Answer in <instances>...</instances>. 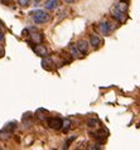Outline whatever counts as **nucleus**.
Listing matches in <instances>:
<instances>
[{"mask_svg":"<svg viewBox=\"0 0 140 150\" xmlns=\"http://www.w3.org/2000/svg\"><path fill=\"white\" fill-rule=\"evenodd\" d=\"M30 15H32V19L34 20V23L37 24H44L49 20V14L44 10H33Z\"/></svg>","mask_w":140,"mask_h":150,"instance_id":"f257e3e1","label":"nucleus"},{"mask_svg":"<svg viewBox=\"0 0 140 150\" xmlns=\"http://www.w3.org/2000/svg\"><path fill=\"white\" fill-rule=\"evenodd\" d=\"M47 124L53 130L62 129V119H59V117H47Z\"/></svg>","mask_w":140,"mask_h":150,"instance_id":"f03ea898","label":"nucleus"},{"mask_svg":"<svg viewBox=\"0 0 140 150\" xmlns=\"http://www.w3.org/2000/svg\"><path fill=\"white\" fill-rule=\"evenodd\" d=\"M112 16H114V19H116L117 22H120V23H124V22H125V19H126L125 11L119 10L116 6H115L114 9H112Z\"/></svg>","mask_w":140,"mask_h":150,"instance_id":"7ed1b4c3","label":"nucleus"},{"mask_svg":"<svg viewBox=\"0 0 140 150\" xmlns=\"http://www.w3.org/2000/svg\"><path fill=\"white\" fill-rule=\"evenodd\" d=\"M100 30H101V33L104 35H109L110 33H111V30H112V25H111V23L110 22H102L101 24H100Z\"/></svg>","mask_w":140,"mask_h":150,"instance_id":"20e7f679","label":"nucleus"},{"mask_svg":"<svg viewBox=\"0 0 140 150\" xmlns=\"http://www.w3.org/2000/svg\"><path fill=\"white\" fill-rule=\"evenodd\" d=\"M92 137H95L98 143L100 144H102V143H105V140H106V132H105V130H98V131H96V132H92Z\"/></svg>","mask_w":140,"mask_h":150,"instance_id":"39448f33","label":"nucleus"},{"mask_svg":"<svg viewBox=\"0 0 140 150\" xmlns=\"http://www.w3.org/2000/svg\"><path fill=\"white\" fill-rule=\"evenodd\" d=\"M33 49H34V52L37 53V56H39V57H47V48L44 47L43 44L34 45Z\"/></svg>","mask_w":140,"mask_h":150,"instance_id":"423d86ee","label":"nucleus"},{"mask_svg":"<svg viewBox=\"0 0 140 150\" xmlns=\"http://www.w3.org/2000/svg\"><path fill=\"white\" fill-rule=\"evenodd\" d=\"M59 5V0H46L44 3V8L47 10H54L56 8H58Z\"/></svg>","mask_w":140,"mask_h":150,"instance_id":"0eeeda50","label":"nucleus"},{"mask_svg":"<svg viewBox=\"0 0 140 150\" xmlns=\"http://www.w3.org/2000/svg\"><path fill=\"white\" fill-rule=\"evenodd\" d=\"M90 43H91V45L93 48H98L102 44V40H101V38L98 35L92 34L91 37H90Z\"/></svg>","mask_w":140,"mask_h":150,"instance_id":"6e6552de","label":"nucleus"},{"mask_svg":"<svg viewBox=\"0 0 140 150\" xmlns=\"http://www.w3.org/2000/svg\"><path fill=\"white\" fill-rule=\"evenodd\" d=\"M76 47H77L78 51H80L81 54H85V53L87 52V49H88V43H87L86 40H80V42L77 43Z\"/></svg>","mask_w":140,"mask_h":150,"instance_id":"1a4fd4ad","label":"nucleus"},{"mask_svg":"<svg viewBox=\"0 0 140 150\" xmlns=\"http://www.w3.org/2000/svg\"><path fill=\"white\" fill-rule=\"evenodd\" d=\"M16 129V122H9V124H6L5 125V127H4V130L5 131H8V132H13L14 130Z\"/></svg>","mask_w":140,"mask_h":150,"instance_id":"9d476101","label":"nucleus"},{"mask_svg":"<svg viewBox=\"0 0 140 150\" xmlns=\"http://www.w3.org/2000/svg\"><path fill=\"white\" fill-rule=\"evenodd\" d=\"M71 125H72V121L69 119H66V120H62V127L64 131H67L71 129Z\"/></svg>","mask_w":140,"mask_h":150,"instance_id":"9b49d317","label":"nucleus"},{"mask_svg":"<svg viewBox=\"0 0 140 150\" xmlns=\"http://www.w3.org/2000/svg\"><path fill=\"white\" fill-rule=\"evenodd\" d=\"M32 37H33V40L37 42V43H42V40H43V38H44L42 33H35V34H33Z\"/></svg>","mask_w":140,"mask_h":150,"instance_id":"f8f14e48","label":"nucleus"},{"mask_svg":"<svg viewBox=\"0 0 140 150\" xmlns=\"http://www.w3.org/2000/svg\"><path fill=\"white\" fill-rule=\"evenodd\" d=\"M46 58V57H44ZM53 64V62H52V59H43V62H42V66H43V68H48L49 66H52Z\"/></svg>","mask_w":140,"mask_h":150,"instance_id":"ddd939ff","label":"nucleus"},{"mask_svg":"<svg viewBox=\"0 0 140 150\" xmlns=\"http://www.w3.org/2000/svg\"><path fill=\"white\" fill-rule=\"evenodd\" d=\"M71 54L73 57H78V56H80V51L77 49L76 45H72V47H71Z\"/></svg>","mask_w":140,"mask_h":150,"instance_id":"4468645a","label":"nucleus"},{"mask_svg":"<svg viewBox=\"0 0 140 150\" xmlns=\"http://www.w3.org/2000/svg\"><path fill=\"white\" fill-rule=\"evenodd\" d=\"M18 4H19L20 6L25 8V6H28L30 4V0H18Z\"/></svg>","mask_w":140,"mask_h":150,"instance_id":"2eb2a0df","label":"nucleus"},{"mask_svg":"<svg viewBox=\"0 0 140 150\" xmlns=\"http://www.w3.org/2000/svg\"><path fill=\"white\" fill-rule=\"evenodd\" d=\"M75 139H76V136H71V137H69V139L67 140V143H66V144H64V146H63V148H64V149H67V148L69 146V145H71V144H72V141H73V140H75Z\"/></svg>","mask_w":140,"mask_h":150,"instance_id":"dca6fc26","label":"nucleus"},{"mask_svg":"<svg viewBox=\"0 0 140 150\" xmlns=\"http://www.w3.org/2000/svg\"><path fill=\"white\" fill-rule=\"evenodd\" d=\"M97 124H98V121H97V120L91 119V120H90V121H88V126H90V127H95V126H96Z\"/></svg>","mask_w":140,"mask_h":150,"instance_id":"f3484780","label":"nucleus"},{"mask_svg":"<svg viewBox=\"0 0 140 150\" xmlns=\"http://www.w3.org/2000/svg\"><path fill=\"white\" fill-rule=\"evenodd\" d=\"M88 149H101L100 145H91V146H88Z\"/></svg>","mask_w":140,"mask_h":150,"instance_id":"a211bd4d","label":"nucleus"},{"mask_svg":"<svg viewBox=\"0 0 140 150\" xmlns=\"http://www.w3.org/2000/svg\"><path fill=\"white\" fill-rule=\"evenodd\" d=\"M4 39V33L1 32V30H0V42H1Z\"/></svg>","mask_w":140,"mask_h":150,"instance_id":"6ab92c4d","label":"nucleus"},{"mask_svg":"<svg viewBox=\"0 0 140 150\" xmlns=\"http://www.w3.org/2000/svg\"><path fill=\"white\" fill-rule=\"evenodd\" d=\"M0 1H3V3H5V4H8V3H10L11 0H0Z\"/></svg>","mask_w":140,"mask_h":150,"instance_id":"aec40b11","label":"nucleus"},{"mask_svg":"<svg viewBox=\"0 0 140 150\" xmlns=\"http://www.w3.org/2000/svg\"><path fill=\"white\" fill-rule=\"evenodd\" d=\"M64 1H66V3H75L76 0H64Z\"/></svg>","mask_w":140,"mask_h":150,"instance_id":"412c9836","label":"nucleus"},{"mask_svg":"<svg viewBox=\"0 0 140 150\" xmlns=\"http://www.w3.org/2000/svg\"><path fill=\"white\" fill-rule=\"evenodd\" d=\"M0 30H1V23H0Z\"/></svg>","mask_w":140,"mask_h":150,"instance_id":"4be33fe9","label":"nucleus"},{"mask_svg":"<svg viewBox=\"0 0 140 150\" xmlns=\"http://www.w3.org/2000/svg\"><path fill=\"white\" fill-rule=\"evenodd\" d=\"M34 1H35V3H38V1H39V0H34Z\"/></svg>","mask_w":140,"mask_h":150,"instance_id":"5701e85b","label":"nucleus"},{"mask_svg":"<svg viewBox=\"0 0 140 150\" xmlns=\"http://www.w3.org/2000/svg\"><path fill=\"white\" fill-rule=\"evenodd\" d=\"M121 1H125V3H126V1H127V0H121Z\"/></svg>","mask_w":140,"mask_h":150,"instance_id":"b1692460","label":"nucleus"}]
</instances>
